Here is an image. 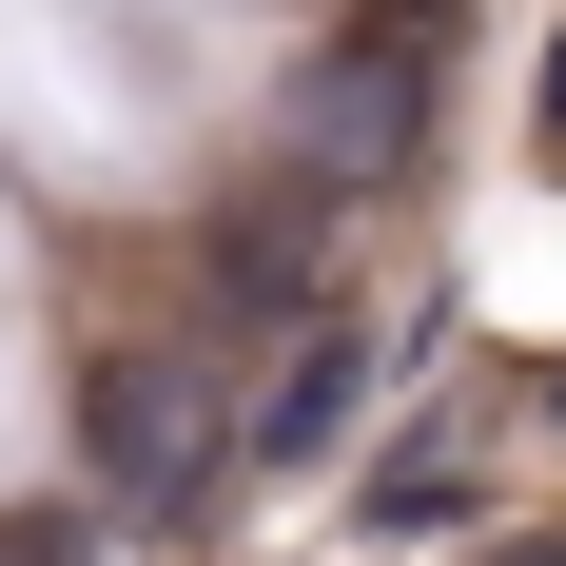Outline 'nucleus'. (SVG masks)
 Listing matches in <instances>:
<instances>
[{"instance_id": "f257e3e1", "label": "nucleus", "mask_w": 566, "mask_h": 566, "mask_svg": "<svg viewBox=\"0 0 566 566\" xmlns=\"http://www.w3.org/2000/svg\"><path fill=\"white\" fill-rule=\"evenodd\" d=\"M216 430H234V410H216V352H117L98 391H78V469H98V527H176V509L234 469Z\"/></svg>"}, {"instance_id": "f03ea898", "label": "nucleus", "mask_w": 566, "mask_h": 566, "mask_svg": "<svg viewBox=\"0 0 566 566\" xmlns=\"http://www.w3.org/2000/svg\"><path fill=\"white\" fill-rule=\"evenodd\" d=\"M430 157V40L410 20H352L313 78H293V137H274V176H313V196H391V176Z\"/></svg>"}, {"instance_id": "7ed1b4c3", "label": "nucleus", "mask_w": 566, "mask_h": 566, "mask_svg": "<svg viewBox=\"0 0 566 566\" xmlns=\"http://www.w3.org/2000/svg\"><path fill=\"white\" fill-rule=\"evenodd\" d=\"M196 313H216V333H313V313H333V196H313V176L234 196V216L196 234Z\"/></svg>"}, {"instance_id": "20e7f679", "label": "nucleus", "mask_w": 566, "mask_h": 566, "mask_svg": "<svg viewBox=\"0 0 566 566\" xmlns=\"http://www.w3.org/2000/svg\"><path fill=\"white\" fill-rule=\"evenodd\" d=\"M352 410H371V333H352V313H313V333L274 352V391H254V469H333Z\"/></svg>"}, {"instance_id": "39448f33", "label": "nucleus", "mask_w": 566, "mask_h": 566, "mask_svg": "<svg viewBox=\"0 0 566 566\" xmlns=\"http://www.w3.org/2000/svg\"><path fill=\"white\" fill-rule=\"evenodd\" d=\"M352 509H371V527H450V509H469V450H391V469H352Z\"/></svg>"}, {"instance_id": "423d86ee", "label": "nucleus", "mask_w": 566, "mask_h": 566, "mask_svg": "<svg viewBox=\"0 0 566 566\" xmlns=\"http://www.w3.org/2000/svg\"><path fill=\"white\" fill-rule=\"evenodd\" d=\"M469 566H566V547H469Z\"/></svg>"}]
</instances>
